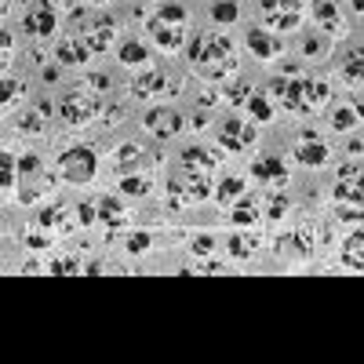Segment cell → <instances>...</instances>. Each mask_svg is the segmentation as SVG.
I'll return each mask as SVG.
<instances>
[{
    "label": "cell",
    "instance_id": "obj_1",
    "mask_svg": "<svg viewBox=\"0 0 364 364\" xmlns=\"http://www.w3.org/2000/svg\"><path fill=\"white\" fill-rule=\"evenodd\" d=\"M270 99L277 102V106L299 113V117H310V113H317L324 102L332 99V91H328L324 81L299 77V70H288L284 77H277V81L270 84Z\"/></svg>",
    "mask_w": 364,
    "mask_h": 364
},
{
    "label": "cell",
    "instance_id": "obj_2",
    "mask_svg": "<svg viewBox=\"0 0 364 364\" xmlns=\"http://www.w3.org/2000/svg\"><path fill=\"white\" fill-rule=\"evenodd\" d=\"M190 62L208 81H223V77L237 70V51H233L230 37L223 33H197L190 37Z\"/></svg>",
    "mask_w": 364,
    "mask_h": 364
},
{
    "label": "cell",
    "instance_id": "obj_3",
    "mask_svg": "<svg viewBox=\"0 0 364 364\" xmlns=\"http://www.w3.org/2000/svg\"><path fill=\"white\" fill-rule=\"evenodd\" d=\"M212 193H215L212 175L193 172V168H186V164H179V172L168 179V201H172V208H186V204L208 201Z\"/></svg>",
    "mask_w": 364,
    "mask_h": 364
},
{
    "label": "cell",
    "instance_id": "obj_4",
    "mask_svg": "<svg viewBox=\"0 0 364 364\" xmlns=\"http://www.w3.org/2000/svg\"><path fill=\"white\" fill-rule=\"evenodd\" d=\"M186 11H182L179 4H164L157 15L150 19V37L157 41L164 51H179L182 44H186Z\"/></svg>",
    "mask_w": 364,
    "mask_h": 364
},
{
    "label": "cell",
    "instance_id": "obj_5",
    "mask_svg": "<svg viewBox=\"0 0 364 364\" xmlns=\"http://www.w3.org/2000/svg\"><path fill=\"white\" fill-rule=\"evenodd\" d=\"M59 117L66 124H88L99 117V91H70V95H62L59 102Z\"/></svg>",
    "mask_w": 364,
    "mask_h": 364
},
{
    "label": "cell",
    "instance_id": "obj_6",
    "mask_svg": "<svg viewBox=\"0 0 364 364\" xmlns=\"http://www.w3.org/2000/svg\"><path fill=\"white\" fill-rule=\"evenodd\" d=\"M263 19L270 30L292 33L303 26V0H263Z\"/></svg>",
    "mask_w": 364,
    "mask_h": 364
},
{
    "label": "cell",
    "instance_id": "obj_7",
    "mask_svg": "<svg viewBox=\"0 0 364 364\" xmlns=\"http://www.w3.org/2000/svg\"><path fill=\"white\" fill-rule=\"evenodd\" d=\"M59 168H62V179H66V182H77V186H84V182L95 179L99 157H95V153H91L88 146H73V150L62 153Z\"/></svg>",
    "mask_w": 364,
    "mask_h": 364
},
{
    "label": "cell",
    "instance_id": "obj_8",
    "mask_svg": "<svg viewBox=\"0 0 364 364\" xmlns=\"http://www.w3.org/2000/svg\"><path fill=\"white\" fill-rule=\"evenodd\" d=\"M99 223V212H95V201L91 204H62L59 208V223H55V233L62 237H73V233H84Z\"/></svg>",
    "mask_w": 364,
    "mask_h": 364
},
{
    "label": "cell",
    "instance_id": "obj_9",
    "mask_svg": "<svg viewBox=\"0 0 364 364\" xmlns=\"http://www.w3.org/2000/svg\"><path fill=\"white\" fill-rule=\"evenodd\" d=\"M219 146L226 153H244L248 146H255V124L244 117H226L219 128Z\"/></svg>",
    "mask_w": 364,
    "mask_h": 364
},
{
    "label": "cell",
    "instance_id": "obj_10",
    "mask_svg": "<svg viewBox=\"0 0 364 364\" xmlns=\"http://www.w3.org/2000/svg\"><path fill=\"white\" fill-rule=\"evenodd\" d=\"M335 201L364 208V172L357 164H343L339 168V179H335Z\"/></svg>",
    "mask_w": 364,
    "mask_h": 364
},
{
    "label": "cell",
    "instance_id": "obj_11",
    "mask_svg": "<svg viewBox=\"0 0 364 364\" xmlns=\"http://www.w3.org/2000/svg\"><path fill=\"white\" fill-rule=\"evenodd\" d=\"M95 212H99V226L106 230L110 237L128 226V212H124V204L117 201V197H99L95 201Z\"/></svg>",
    "mask_w": 364,
    "mask_h": 364
},
{
    "label": "cell",
    "instance_id": "obj_12",
    "mask_svg": "<svg viewBox=\"0 0 364 364\" xmlns=\"http://www.w3.org/2000/svg\"><path fill=\"white\" fill-rule=\"evenodd\" d=\"M113 22L110 19H95V22H88L84 30H81V37L88 41V48H91V55H106L110 51V44H113Z\"/></svg>",
    "mask_w": 364,
    "mask_h": 364
},
{
    "label": "cell",
    "instance_id": "obj_13",
    "mask_svg": "<svg viewBox=\"0 0 364 364\" xmlns=\"http://www.w3.org/2000/svg\"><path fill=\"white\" fill-rule=\"evenodd\" d=\"M314 19H317V26H321L328 37H343V33H346L343 11L335 8V0H314Z\"/></svg>",
    "mask_w": 364,
    "mask_h": 364
},
{
    "label": "cell",
    "instance_id": "obj_14",
    "mask_svg": "<svg viewBox=\"0 0 364 364\" xmlns=\"http://www.w3.org/2000/svg\"><path fill=\"white\" fill-rule=\"evenodd\" d=\"M146 128L157 139H175L182 132V117L175 110H150L146 113Z\"/></svg>",
    "mask_w": 364,
    "mask_h": 364
},
{
    "label": "cell",
    "instance_id": "obj_15",
    "mask_svg": "<svg viewBox=\"0 0 364 364\" xmlns=\"http://www.w3.org/2000/svg\"><path fill=\"white\" fill-rule=\"evenodd\" d=\"M26 30L33 37H51L55 33V8H51V0H41V4L30 8V15H26Z\"/></svg>",
    "mask_w": 364,
    "mask_h": 364
},
{
    "label": "cell",
    "instance_id": "obj_16",
    "mask_svg": "<svg viewBox=\"0 0 364 364\" xmlns=\"http://www.w3.org/2000/svg\"><path fill=\"white\" fill-rule=\"evenodd\" d=\"M219 161H223V153H219V150H204V146H186V150H182V157H179V164L193 168V172H208V175H215Z\"/></svg>",
    "mask_w": 364,
    "mask_h": 364
},
{
    "label": "cell",
    "instance_id": "obj_17",
    "mask_svg": "<svg viewBox=\"0 0 364 364\" xmlns=\"http://www.w3.org/2000/svg\"><path fill=\"white\" fill-rule=\"evenodd\" d=\"M364 117V106L361 102H354V99H343V102H335L332 106V113H328V124L335 128V132H350L357 121Z\"/></svg>",
    "mask_w": 364,
    "mask_h": 364
},
{
    "label": "cell",
    "instance_id": "obj_18",
    "mask_svg": "<svg viewBox=\"0 0 364 364\" xmlns=\"http://www.w3.org/2000/svg\"><path fill=\"white\" fill-rule=\"evenodd\" d=\"M88 59H91V48H88V41L81 33H73L59 44V62L62 66H81V62H88Z\"/></svg>",
    "mask_w": 364,
    "mask_h": 364
},
{
    "label": "cell",
    "instance_id": "obj_19",
    "mask_svg": "<svg viewBox=\"0 0 364 364\" xmlns=\"http://www.w3.org/2000/svg\"><path fill=\"white\" fill-rule=\"evenodd\" d=\"M244 193H248V182H244L241 175H226V179L215 186L212 197H215L219 204H230V208H233L237 201H244Z\"/></svg>",
    "mask_w": 364,
    "mask_h": 364
},
{
    "label": "cell",
    "instance_id": "obj_20",
    "mask_svg": "<svg viewBox=\"0 0 364 364\" xmlns=\"http://www.w3.org/2000/svg\"><path fill=\"white\" fill-rule=\"evenodd\" d=\"M252 175L259 179V182H281L288 179V168H284V161L281 157H259L255 164H252Z\"/></svg>",
    "mask_w": 364,
    "mask_h": 364
},
{
    "label": "cell",
    "instance_id": "obj_21",
    "mask_svg": "<svg viewBox=\"0 0 364 364\" xmlns=\"http://www.w3.org/2000/svg\"><path fill=\"white\" fill-rule=\"evenodd\" d=\"M295 161L299 164H306V168H321V164H328V146L324 142H317V139H303L295 146Z\"/></svg>",
    "mask_w": 364,
    "mask_h": 364
},
{
    "label": "cell",
    "instance_id": "obj_22",
    "mask_svg": "<svg viewBox=\"0 0 364 364\" xmlns=\"http://www.w3.org/2000/svg\"><path fill=\"white\" fill-rule=\"evenodd\" d=\"M248 48H252L255 59H273V55L281 51L277 37H270L266 30H248Z\"/></svg>",
    "mask_w": 364,
    "mask_h": 364
},
{
    "label": "cell",
    "instance_id": "obj_23",
    "mask_svg": "<svg viewBox=\"0 0 364 364\" xmlns=\"http://www.w3.org/2000/svg\"><path fill=\"white\" fill-rule=\"evenodd\" d=\"M343 263L350 270H364V230L350 233L346 244H343Z\"/></svg>",
    "mask_w": 364,
    "mask_h": 364
},
{
    "label": "cell",
    "instance_id": "obj_24",
    "mask_svg": "<svg viewBox=\"0 0 364 364\" xmlns=\"http://www.w3.org/2000/svg\"><path fill=\"white\" fill-rule=\"evenodd\" d=\"M132 88H135V95H139V99H150V95H161V91L168 88V81H164V73H161V70H153V73H142Z\"/></svg>",
    "mask_w": 364,
    "mask_h": 364
},
{
    "label": "cell",
    "instance_id": "obj_25",
    "mask_svg": "<svg viewBox=\"0 0 364 364\" xmlns=\"http://www.w3.org/2000/svg\"><path fill=\"white\" fill-rule=\"evenodd\" d=\"M343 81H350V84H361L364 81V48H354L350 55L343 59Z\"/></svg>",
    "mask_w": 364,
    "mask_h": 364
},
{
    "label": "cell",
    "instance_id": "obj_26",
    "mask_svg": "<svg viewBox=\"0 0 364 364\" xmlns=\"http://www.w3.org/2000/svg\"><path fill=\"white\" fill-rule=\"evenodd\" d=\"M230 255L233 259H252L255 248H259V241H255V233H230Z\"/></svg>",
    "mask_w": 364,
    "mask_h": 364
},
{
    "label": "cell",
    "instance_id": "obj_27",
    "mask_svg": "<svg viewBox=\"0 0 364 364\" xmlns=\"http://www.w3.org/2000/svg\"><path fill=\"white\" fill-rule=\"evenodd\" d=\"M248 117H252V121H259V124L273 121V99L263 95V91H252V99H248Z\"/></svg>",
    "mask_w": 364,
    "mask_h": 364
},
{
    "label": "cell",
    "instance_id": "obj_28",
    "mask_svg": "<svg viewBox=\"0 0 364 364\" xmlns=\"http://www.w3.org/2000/svg\"><path fill=\"white\" fill-rule=\"evenodd\" d=\"M230 219H233V226H241V230L248 226V230H252V226L259 223V208H255V201H252V197L237 201V204H233V215H230Z\"/></svg>",
    "mask_w": 364,
    "mask_h": 364
},
{
    "label": "cell",
    "instance_id": "obj_29",
    "mask_svg": "<svg viewBox=\"0 0 364 364\" xmlns=\"http://www.w3.org/2000/svg\"><path fill=\"white\" fill-rule=\"evenodd\" d=\"M48 273H55V277H77V273H84V266H81V259L62 255V259H55V263L48 266Z\"/></svg>",
    "mask_w": 364,
    "mask_h": 364
},
{
    "label": "cell",
    "instance_id": "obj_30",
    "mask_svg": "<svg viewBox=\"0 0 364 364\" xmlns=\"http://www.w3.org/2000/svg\"><path fill=\"white\" fill-rule=\"evenodd\" d=\"M121 62L124 66H142V62H146V48H142L139 41H128L121 48Z\"/></svg>",
    "mask_w": 364,
    "mask_h": 364
},
{
    "label": "cell",
    "instance_id": "obj_31",
    "mask_svg": "<svg viewBox=\"0 0 364 364\" xmlns=\"http://www.w3.org/2000/svg\"><path fill=\"white\" fill-rule=\"evenodd\" d=\"M241 8L233 4V0H219V4H212V19L215 22H237Z\"/></svg>",
    "mask_w": 364,
    "mask_h": 364
},
{
    "label": "cell",
    "instance_id": "obj_32",
    "mask_svg": "<svg viewBox=\"0 0 364 364\" xmlns=\"http://www.w3.org/2000/svg\"><path fill=\"white\" fill-rule=\"evenodd\" d=\"M22 81H15V77H4V84H0V102H4V110L11 106L15 99H22Z\"/></svg>",
    "mask_w": 364,
    "mask_h": 364
},
{
    "label": "cell",
    "instance_id": "obj_33",
    "mask_svg": "<svg viewBox=\"0 0 364 364\" xmlns=\"http://www.w3.org/2000/svg\"><path fill=\"white\" fill-rule=\"evenodd\" d=\"M11 186H15V161H11V153H4L0 157V190L11 193Z\"/></svg>",
    "mask_w": 364,
    "mask_h": 364
},
{
    "label": "cell",
    "instance_id": "obj_34",
    "mask_svg": "<svg viewBox=\"0 0 364 364\" xmlns=\"http://www.w3.org/2000/svg\"><path fill=\"white\" fill-rule=\"evenodd\" d=\"M121 190L132 193V197H142V193H150V182L139 179V175H124V179H121Z\"/></svg>",
    "mask_w": 364,
    "mask_h": 364
},
{
    "label": "cell",
    "instance_id": "obj_35",
    "mask_svg": "<svg viewBox=\"0 0 364 364\" xmlns=\"http://www.w3.org/2000/svg\"><path fill=\"white\" fill-rule=\"evenodd\" d=\"M292 241H295V252H299V255H310V252H314V230H306V226L295 230Z\"/></svg>",
    "mask_w": 364,
    "mask_h": 364
},
{
    "label": "cell",
    "instance_id": "obj_36",
    "mask_svg": "<svg viewBox=\"0 0 364 364\" xmlns=\"http://www.w3.org/2000/svg\"><path fill=\"white\" fill-rule=\"evenodd\" d=\"M41 172H44V164H41V157H37V153H30V157L19 161V175H22V179H33V175H41Z\"/></svg>",
    "mask_w": 364,
    "mask_h": 364
},
{
    "label": "cell",
    "instance_id": "obj_37",
    "mask_svg": "<svg viewBox=\"0 0 364 364\" xmlns=\"http://www.w3.org/2000/svg\"><path fill=\"white\" fill-rule=\"evenodd\" d=\"M41 110H37V113H26V117H19V128H22V132H30V135H37V132H44V121H41Z\"/></svg>",
    "mask_w": 364,
    "mask_h": 364
},
{
    "label": "cell",
    "instance_id": "obj_38",
    "mask_svg": "<svg viewBox=\"0 0 364 364\" xmlns=\"http://www.w3.org/2000/svg\"><path fill=\"white\" fill-rule=\"evenodd\" d=\"M150 244H153L150 233H132V237H128V252H132V255H142V252L150 248Z\"/></svg>",
    "mask_w": 364,
    "mask_h": 364
},
{
    "label": "cell",
    "instance_id": "obj_39",
    "mask_svg": "<svg viewBox=\"0 0 364 364\" xmlns=\"http://www.w3.org/2000/svg\"><path fill=\"white\" fill-rule=\"evenodd\" d=\"M284 212H288V197H273L270 201V223H277V219H284Z\"/></svg>",
    "mask_w": 364,
    "mask_h": 364
},
{
    "label": "cell",
    "instance_id": "obj_40",
    "mask_svg": "<svg viewBox=\"0 0 364 364\" xmlns=\"http://www.w3.org/2000/svg\"><path fill=\"white\" fill-rule=\"evenodd\" d=\"M190 248H193V255H212L215 252V237H208V233H204V237H197L190 244Z\"/></svg>",
    "mask_w": 364,
    "mask_h": 364
},
{
    "label": "cell",
    "instance_id": "obj_41",
    "mask_svg": "<svg viewBox=\"0 0 364 364\" xmlns=\"http://www.w3.org/2000/svg\"><path fill=\"white\" fill-rule=\"evenodd\" d=\"M248 99H252V91L244 88V84H233L230 88V102H233V106H248Z\"/></svg>",
    "mask_w": 364,
    "mask_h": 364
},
{
    "label": "cell",
    "instance_id": "obj_42",
    "mask_svg": "<svg viewBox=\"0 0 364 364\" xmlns=\"http://www.w3.org/2000/svg\"><path fill=\"white\" fill-rule=\"evenodd\" d=\"M55 223H59V208H51V204L41 208V226L44 230H55Z\"/></svg>",
    "mask_w": 364,
    "mask_h": 364
},
{
    "label": "cell",
    "instance_id": "obj_43",
    "mask_svg": "<svg viewBox=\"0 0 364 364\" xmlns=\"http://www.w3.org/2000/svg\"><path fill=\"white\" fill-rule=\"evenodd\" d=\"M26 244H30L33 252H41V248H48V233H37V230H30V233H26Z\"/></svg>",
    "mask_w": 364,
    "mask_h": 364
},
{
    "label": "cell",
    "instance_id": "obj_44",
    "mask_svg": "<svg viewBox=\"0 0 364 364\" xmlns=\"http://www.w3.org/2000/svg\"><path fill=\"white\" fill-rule=\"evenodd\" d=\"M186 273H223V263H215V259H204L201 266H190Z\"/></svg>",
    "mask_w": 364,
    "mask_h": 364
},
{
    "label": "cell",
    "instance_id": "obj_45",
    "mask_svg": "<svg viewBox=\"0 0 364 364\" xmlns=\"http://www.w3.org/2000/svg\"><path fill=\"white\" fill-rule=\"evenodd\" d=\"M88 88H91V91H106V88H110V77H106V73L88 77Z\"/></svg>",
    "mask_w": 364,
    "mask_h": 364
},
{
    "label": "cell",
    "instance_id": "obj_46",
    "mask_svg": "<svg viewBox=\"0 0 364 364\" xmlns=\"http://www.w3.org/2000/svg\"><path fill=\"white\" fill-rule=\"evenodd\" d=\"M139 157H142L139 146H124V150H121V168H124V164H132V161H139Z\"/></svg>",
    "mask_w": 364,
    "mask_h": 364
},
{
    "label": "cell",
    "instance_id": "obj_47",
    "mask_svg": "<svg viewBox=\"0 0 364 364\" xmlns=\"http://www.w3.org/2000/svg\"><path fill=\"white\" fill-rule=\"evenodd\" d=\"M0 51H4V55H8V51H11V33L4 30V33H0Z\"/></svg>",
    "mask_w": 364,
    "mask_h": 364
},
{
    "label": "cell",
    "instance_id": "obj_48",
    "mask_svg": "<svg viewBox=\"0 0 364 364\" xmlns=\"http://www.w3.org/2000/svg\"><path fill=\"white\" fill-rule=\"evenodd\" d=\"M121 117H124V113H121V106H113V110H110V117H106V121H110V124H121Z\"/></svg>",
    "mask_w": 364,
    "mask_h": 364
},
{
    "label": "cell",
    "instance_id": "obj_49",
    "mask_svg": "<svg viewBox=\"0 0 364 364\" xmlns=\"http://www.w3.org/2000/svg\"><path fill=\"white\" fill-rule=\"evenodd\" d=\"M354 11H357V15L364 19V0H354Z\"/></svg>",
    "mask_w": 364,
    "mask_h": 364
},
{
    "label": "cell",
    "instance_id": "obj_50",
    "mask_svg": "<svg viewBox=\"0 0 364 364\" xmlns=\"http://www.w3.org/2000/svg\"><path fill=\"white\" fill-rule=\"evenodd\" d=\"M91 4H102V0H91Z\"/></svg>",
    "mask_w": 364,
    "mask_h": 364
}]
</instances>
